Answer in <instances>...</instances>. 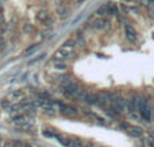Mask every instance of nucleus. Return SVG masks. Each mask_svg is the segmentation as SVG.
Instances as JSON below:
<instances>
[{
  "instance_id": "nucleus-20",
  "label": "nucleus",
  "mask_w": 154,
  "mask_h": 147,
  "mask_svg": "<svg viewBox=\"0 0 154 147\" xmlns=\"http://www.w3.org/2000/svg\"><path fill=\"white\" fill-rule=\"evenodd\" d=\"M11 105H12V103H11L8 99H3L2 101H0V107L4 108V110H10Z\"/></svg>"
},
{
  "instance_id": "nucleus-12",
  "label": "nucleus",
  "mask_w": 154,
  "mask_h": 147,
  "mask_svg": "<svg viewBox=\"0 0 154 147\" xmlns=\"http://www.w3.org/2000/svg\"><path fill=\"white\" fill-rule=\"evenodd\" d=\"M56 139L58 140V142L61 143L64 147H70V145H72V138H68V136H64V135L57 134L56 135Z\"/></svg>"
},
{
  "instance_id": "nucleus-37",
  "label": "nucleus",
  "mask_w": 154,
  "mask_h": 147,
  "mask_svg": "<svg viewBox=\"0 0 154 147\" xmlns=\"http://www.w3.org/2000/svg\"><path fill=\"white\" fill-rule=\"evenodd\" d=\"M153 122H154V112H153Z\"/></svg>"
},
{
  "instance_id": "nucleus-32",
  "label": "nucleus",
  "mask_w": 154,
  "mask_h": 147,
  "mask_svg": "<svg viewBox=\"0 0 154 147\" xmlns=\"http://www.w3.org/2000/svg\"><path fill=\"white\" fill-rule=\"evenodd\" d=\"M16 20H15V19H12V20H11L10 22V27H11V28H15V26H16Z\"/></svg>"
},
{
  "instance_id": "nucleus-14",
  "label": "nucleus",
  "mask_w": 154,
  "mask_h": 147,
  "mask_svg": "<svg viewBox=\"0 0 154 147\" xmlns=\"http://www.w3.org/2000/svg\"><path fill=\"white\" fill-rule=\"evenodd\" d=\"M84 101L87 103V104H91V105L96 104V103H97V93H89V92H88V94H87Z\"/></svg>"
},
{
  "instance_id": "nucleus-15",
  "label": "nucleus",
  "mask_w": 154,
  "mask_h": 147,
  "mask_svg": "<svg viewBox=\"0 0 154 147\" xmlns=\"http://www.w3.org/2000/svg\"><path fill=\"white\" fill-rule=\"evenodd\" d=\"M109 3H106V4H103L101 5V7H99L97 8V11H96V14H97L99 16H104V15H107V14H108V8H109Z\"/></svg>"
},
{
  "instance_id": "nucleus-17",
  "label": "nucleus",
  "mask_w": 154,
  "mask_h": 147,
  "mask_svg": "<svg viewBox=\"0 0 154 147\" xmlns=\"http://www.w3.org/2000/svg\"><path fill=\"white\" fill-rule=\"evenodd\" d=\"M22 30H23V32H26V34H32V32L35 31L34 26H32L31 23H27V22H24V23L22 24Z\"/></svg>"
},
{
  "instance_id": "nucleus-19",
  "label": "nucleus",
  "mask_w": 154,
  "mask_h": 147,
  "mask_svg": "<svg viewBox=\"0 0 154 147\" xmlns=\"http://www.w3.org/2000/svg\"><path fill=\"white\" fill-rule=\"evenodd\" d=\"M43 135H45V136H48V138H56L57 132L54 131V130H51V128H45V130H43Z\"/></svg>"
},
{
  "instance_id": "nucleus-34",
  "label": "nucleus",
  "mask_w": 154,
  "mask_h": 147,
  "mask_svg": "<svg viewBox=\"0 0 154 147\" xmlns=\"http://www.w3.org/2000/svg\"><path fill=\"white\" fill-rule=\"evenodd\" d=\"M147 146H149V147H154V139H150L149 143H147Z\"/></svg>"
},
{
  "instance_id": "nucleus-16",
  "label": "nucleus",
  "mask_w": 154,
  "mask_h": 147,
  "mask_svg": "<svg viewBox=\"0 0 154 147\" xmlns=\"http://www.w3.org/2000/svg\"><path fill=\"white\" fill-rule=\"evenodd\" d=\"M141 116L143 118V120L146 122V123H150V120H152V116H153V112H152V110H150V107H147L146 110L143 111V112H141Z\"/></svg>"
},
{
  "instance_id": "nucleus-3",
  "label": "nucleus",
  "mask_w": 154,
  "mask_h": 147,
  "mask_svg": "<svg viewBox=\"0 0 154 147\" xmlns=\"http://www.w3.org/2000/svg\"><path fill=\"white\" fill-rule=\"evenodd\" d=\"M112 97L114 96H112L109 92H107V91L100 92V93H97V103H96V105H99V107H101V108H106L107 104L112 100Z\"/></svg>"
},
{
  "instance_id": "nucleus-23",
  "label": "nucleus",
  "mask_w": 154,
  "mask_h": 147,
  "mask_svg": "<svg viewBox=\"0 0 154 147\" xmlns=\"http://www.w3.org/2000/svg\"><path fill=\"white\" fill-rule=\"evenodd\" d=\"M139 3H141V5H143L146 8L154 7V0H139Z\"/></svg>"
},
{
  "instance_id": "nucleus-18",
  "label": "nucleus",
  "mask_w": 154,
  "mask_h": 147,
  "mask_svg": "<svg viewBox=\"0 0 154 147\" xmlns=\"http://www.w3.org/2000/svg\"><path fill=\"white\" fill-rule=\"evenodd\" d=\"M87 94H88V92L85 91V89H80V91L76 93L75 99H77V100H79V101H84V100H85V97H87Z\"/></svg>"
},
{
  "instance_id": "nucleus-33",
  "label": "nucleus",
  "mask_w": 154,
  "mask_h": 147,
  "mask_svg": "<svg viewBox=\"0 0 154 147\" xmlns=\"http://www.w3.org/2000/svg\"><path fill=\"white\" fill-rule=\"evenodd\" d=\"M3 147H14V145H12V142H5L3 145Z\"/></svg>"
},
{
  "instance_id": "nucleus-35",
  "label": "nucleus",
  "mask_w": 154,
  "mask_h": 147,
  "mask_svg": "<svg viewBox=\"0 0 154 147\" xmlns=\"http://www.w3.org/2000/svg\"><path fill=\"white\" fill-rule=\"evenodd\" d=\"M82 147H93L92 143H85V145H82Z\"/></svg>"
},
{
  "instance_id": "nucleus-4",
  "label": "nucleus",
  "mask_w": 154,
  "mask_h": 147,
  "mask_svg": "<svg viewBox=\"0 0 154 147\" xmlns=\"http://www.w3.org/2000/svg\"><path fill=\"white\" fill-rule=\"evenodd\" d=\"M126 107H127L130 115L131 113H135L137 111H138V97L131 96L128 100H126Z\"/></svg>"
},
{
  "instance_id": "nucleus-8",
  "label": "nucleus",
  "mask_w": 154,
  "mask_h": 147,
  "mask_svg": "<svg viewBox=\"0 0 154 147\" xmlns=\"http://www.w3.org/2000/svg\"><path fill=\"white\" fill-rule=\"evenodd\" d=\"M125 34H126V38H127L130 42H135L137 40V31L130 24H126L125 26Z\"/></svg>"
},
{
  "instance_id": "nucleus-30",
  "label": "nucleus",
  "mask_w": 154,
  "mask_h": 147,
  "mask_svg": "<svg viewBox=\"0 0 154 147\" xmlns=\"http://www.w3.org/2000/svg\"><path fill=\"white\" fill-rule=\"evenodd\" d=\"M51 24H54V19L53 18H49L48 20L43 23V26H46V27H49V26H51Z\"/></svg>"
},
{
  "instance_id": "nucleus-11",
  "label": "nucleus",
  "mask_w": 154,
  "mask_h": 147,
  "mask_svg": "<svg viewBox=\"0 0 154 147\" xmlns=\"http://www.w3.org/2000/svg\"><path fill=\"white\" fill-rule=\"evenodd\" d=\"M35 18H37V22H39V23L43 24L49 18H50V15H49V12L46 10H41V11H38V14H37Z\"/></svg>"
},
{
  "instance_id": "nucleus-25",
  "label": "nucleus",
  "mask_w": 154,
  "mask_h": 147,
  "mask_svg": "<svg viewBox=\"0 0 154 147\" xmlns=\"http://www.w3.org/2000/svg\"><path fill=\"white\" fill-rule=\"evenodd\" d=\"M45 58V54H41V56H38V57H35V58H32L31 61L29 62V65H34V64H37L38 61H41V59H43Z\"/></svg>"
},
{
  "instance_id": "nucleus-27",
  "label": "nucleus",
  "mask_w": 154,
  "mask_h": 147,
  "mask_svg": "<svg viewBox=\"0 0 154 147\" xmlns=\"http://www.w3.org/2000/svg\"><path fill=\"white\" fill-rule=\"evenodd\" d=\"M54 68H56L57 70H65L66 69V65L62 64V62H56V65H54Z\"/></svg>"
},
{
  "instance_id": "nucleus-28",
  "label": "nucleus",
  "mask_w": 154,
  "mask_h": 147,
  "mask_svg": "<svg viewBox=\"0 0 154 147\" xmlns=\"http://www.w3.org/2000/svg\"><path fill=\"white\" fill-rule=\"evenodd\" d=\"M108 14H109V15H116V14H118V8H116V5H109V8H108Z\"/></svg>"
},
{
  "instance_id": "nucleus-22",
  "label": "nucleus",
  "mask_w": 154,
  "mask_h": 147,
  "mask_svg": "<svg viewBox=\"0 0 154 147\" xmlns=\"http://www.w3.org/2000/svg\"><path fill=\"white\" fill-rule=\"evenodd\" d=\"M45 113L46 115H49V116H54L57 113V111H56V108H54V105H50V107H46L45 110Z\"/></svg>"
},
{
  "instance_id": "nucleus-1",
  "label": "nucleus",
  "mask_w": 154,
  "mask_h": 147,
  "mask_svg": "<svg viewBox=\"0 0 154 147\" xmlns=\"http://www.w3.org/2000/svg\"><path fill=\"white\" fill-rule=\"evenodd\" d=\"M56 104L58 105L60 112L64 116H66V118H76V116L79 115V111H77L75 107H72V105L65 104V103H56Z\"/></svg>"
},
{
  "instance_id": "nucleus-29",
  "label": "nucleus",
  "mask_w": 154,
  "mask_h": 147,
  "mask_svg": "<svg viewBox=\"0 0 154 147\" xmlns=\"http://www.w3.org/2000/svg\"><path fill=\"white\" fill-rule=\"evenodd\" d=\"M131 126V124H128V123H126V122H125V123H120L119 124V128L120 130H122V131H127V130H128V127H130Z\"/></svg>"
},
{
  "instance_id": "nucleus-2",
  "label": "nucleus",
  "mask_w": 154,
  "mask_h": 147,
  "mask_svg": "<svg viewBox=\"0 0 154 147\" xmlns=\"http://www.w3.org/2000/svg\"><path fill=\"white\" fill-rule=\"evenodd\" d=\"M54 59H56L57 62L60 61H64V59H70V58H75L76 57V51L75 50H66V49H60V50H57L56 53L53 54Z\"/></svg>"
},
{
  "instance_id": "nucleus-10",
  "label": "nucleus",
  "mask_w": 154,
  "mask_h": 147,
  "mask_svg": "<svg viewBox=\"0 0 154 147\" xmlns=\"http://www.w3.org/2000/svg\"><path fill=\"white\" fill-rule=\"evenodd\" d=\"M104 111H106V113L108 116H111L112 119H118L120 116V112L116 110V108L114 107V105H109V107H106L104 108Z\"/></svg>"
},
{
  "instance_id": "nucleus-5",
  "label": "nucleus",
  "mask_w": 154,
  "mask_h": 147,
  "mask_svg": "<svg viewBox=\"0 0 154 147\" xmlns=\"http://www.w3.org/2000/svg\"><path fill=\"white\" fill-rule=\"evenodd\" d=\"M111 101H112V105H114V107L116 108L120 113H122L123 110L126 108V100L123 99V97H120V96H114Z\"/></svg>"
},
{
  "instance_id": "nucleus-7",
  "label": "nucleus",
  "mask_w": 154,
  "mask_h": 147,
  "mask_svg": "<svg viewBox=\"0 0 154 147\" xmlns=\"http://www.w3.org/2000/svg\"><path fill=\"white\" fill-rule=\"evenodd\" d=\"M92 27L96 30H104V28H108L109 27V22L107 19L103 18H97L96 20L92 22Z\"/></svg>"
},
{
  "instance_id": "nucleus-26",
  "label": "nucleus",
  "mask_w": 154,
  "mask_h": 147,
  "mask_svg": "<svg viewBox=\"0 0 154 147\" xmlns=\"http://www.w3.org/2000/svg\"><path fill=\"white\" fill-rule=\"evenodd\" d=\"M82 145H84V143H82L80 139H72V145H70V147H82Z\"/></svg>"
},
{
  "instance_id": "nucleus-31",
  "label": "nucleus",
  "mask_w": 154,
  "mask_h": 147,
  "mask_svg": "<svg viewBox=\"0 0 154 147\" xmlns=\"http://www.w3.org/2000/svg\"><path fill=\"white\" fill-rule=\"evenodd\" d=\"M3 50H5V40L3 39V38H0V53H2Z\"/></svg>"
},
{
  "instance_id": "nucleus-21",
  "label": "nucleus",
  "mask_w": 154,
  "mask_h": 147,
  "mask_svg": "<svg viewBox=\"0 0 154 147\" xmlns=\"http://www.w3.org/2000/svg\"><path fill=\"white\" fill-rule=\"evenodd\" d=\"M62 49H66V50H75V40H66V42L62 45Z\"/></svg>"
},
{
  "instance_id": "nucleus-6",
  "label": "nucleus",
  "mask_w": 154,
  "mask_h": 147,
  "mask_svg": "<svg viewBox=\"0 0 154 147\" xmlns=\"http://www.w3.org/2000/svg\"><path fill=\"white\" fill-rule=\"evenodd\" d=\"M23 97H24L23 89H14V91H11L10 93H8L7 99L10 100V101H16V100H22Z\"/></svg>"
},
{
  "instance_id": "nucleus-13",
  "label": "nucleus",
  "mask_w": 154,
  "mask_h": 147,
  "mask_svg": "<svg viewBox=\"0 0 154 147\" xmlns=\"http://www.w3.org/2000/svg\"><path fill=\"white\" fill-rule=\"evenodd\" d=\"M85 115H87L89 119H92V120L97 122L99 124H103V126H106V119L101 118V116H99L97 113H93V112H85Z\"/></svg>"
},
{
  "instance_id": "nucleus-24",
  "label": "nucleus",
  "mask_w": 154,
  "mask_h": 147,
  "mask_svg": "<svg viewBox=\"0 0 154 147\" xmlns=\"http://www.w3.org/2000/svg\"><path fill=\"white\" fill-rule=\"evenodd\" d=\"M37 49H38V45H32V46H30V47H27L26 50H24V53H23V54H24V56H29V54H32L35 50H37Z\"/></svg>"
},
{
  "instance_id": "nucleus-36",
  "label": "nucleus",
  "mask_w": 154,
  "mask_h": 147,
  "mask_svg": "<svg viewBox=\"0 0 154 147\" xmlns=\"http://www.w3.org/2000/svg\"><path fill=\"white\" fill-rule=\"evenodd\" d=\"M149 16H150V18H152V19H153V20H154V11H152V12H150V14H149Z\"/></svg>"
},
{
  "instance_id": "nucleus-9",
  "label": "nucleus",
  "mask_w": 154,
  "mask_h": 147,
  "mask_svg": "<svg viewBox=\"0 0 154 147\" xmlns=\"http://www.w3.org/2000/svg\"><path fill=\"white\" fill-rule=\"evenodd\" d=\"M128 135H130V136H134V138H141L142 135H143V128H142V127H139V126H130L128 127V130L127 131Z\"/></svg>"
}]
</instances>
